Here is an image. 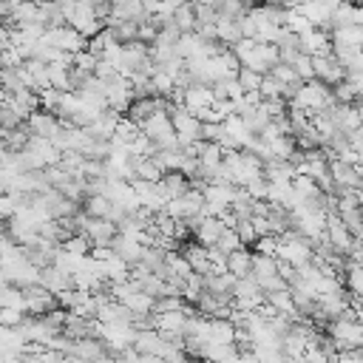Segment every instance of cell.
Wrapping results in <instances>:
<instances>
[{
    "instance_id": "6da1fadb",
    "label": "cell",
    "mask_w": 363,
    "mask_h": 363,
    "mask_svg": "<svg viewBox=\"0 0 363 363\" xmlns=\"http://www.w3.org/2000/svg\"><path fill=\"white\" fill-rule=\"evenodd\" d=\"M142 133L153 142L156 150H167V147H179V136H176V128H173V119L167 111H156L153 116H147L142 125Z\"/></svg>"
},
{
    "instance_id": "7a4b0ae2",
    "label": "cell",
    "mask_w": 363,
    "mask_h": 363,
    "mask_svg": "<svg viewBox=\"0 0 363 363\" xmlns=\"http://www.w3.org/2000/svg\"><path fill=\"white\" fill-rule=\"evenodd\" d=\"M312 258H315L312 241H306L303 235H298V233H292V230L281 235V244H278V261H284V264L301 269V267L312 264Z\"/></svg>"
},
{
    "instance_id": "3957f363",
    "label": "cell",
    "mask_w": 363,
    "mask_h": 363,
    "mask_svg": "<svg viewBox=\"0 0 363 363\" xmlns=\"http://www.w3.org/2000/svg\"><path fill=\"white\" fill-rule=\"evenodd\" d=\"M170 119H173V128H176V136H179V147L204 142L201 139V119L193 116L190 111H184L182 105H173L170 108Z\"/></svg>"
},
{
    "instance_id": "277c9868",
    "label": "cell",
    "mask_w": 363,
    "mask_h": 363,
    "mask_svg": "<svg viewBox=\"0 0 363 363\" xmlns=\"http://www.w3.org/2000/svg\"><path fill=\"white\" fill-rule=\"evenodd\" d=\"M216 105L213 88L204 82H190L187 88H182V108L190 111L193 116H201L204 111H210Z\"/></svg>"
},
{
    "instance_id": "5b68a950",
    "label": "cell",
    "mask_w": 363,
    "mask_h": 363,
    "mask_svg": "<svg viewBox=\"0 0 363 363\" xmlns=\"http://www.w3.org/2000/svg\"><path fill=\"white\" fill-rule=\"evenodd\" d=\"M43 40H45V43H51L54 48L65 51V54H79V51H85V45H88V40H85V37H82L77 28H71V26L45 28Z\"/></svg>"
},
{
    "instance_id": "8992f818",
    "label": "cell",
    "mask_w": 363,
    "mask_h": 363,
    "mask_svg": "<svg viewBox=\"0 0 363 363\" xmlns=\"http://www.w3.org/2000/svg\"><path fill=\"white\" fill-rule=\"evenodd\" d=\"M312 68H315V79H320V82L329 85V88H335V85H340V82L346 79V68L340 65V60H337L332 51L312 57Z\"/></svg>"
},
{
    "instance_id": "52a82bcc",
    "label": "cell",
    "mask_w": 363,
    "mask_h": 363,
    "mask_svg": "<svg viewBox=\"0 0 363 363\" xmlns=\"http://www.w3.org/2000/svg\"><path fill=\"white\" fill-rule=\"evenodd\" d=\"M187 227L193 230V238H196L201 247H216L218 238H221V233L227 230V227L221 224V218H216V216L193 218V221H187Z\"/></svg>"
},
{
    "instance_id": "ba28073f",
    "label": "cell",
    "mask_w": 363,
    "mask_h": 363,
    "mask_svg": "<svg viewBox=\"0 0 363 363\" xmlns=\"http://www.w3.org/2000/svg\"><path fill=\"white\" fill-rule=\"evenodd\" d=\"M326 244L337 252H349L352 244H354V235L349 233V227L340 221L337 213H329L326 216Z\"/></svg>"
},
{
    "instance_id": "9c48e42d",
    "label": "cell",
    "mask_w": 363,
    "mask_h": 363,
    "mask_svg": "<svg viewBox=\"0 0 363 363\" xmlns=\"http://www.w3.org/2000/svg\"><path fill=\"white\" fill-rule=\"evenodd\" d=\"M26 125H28V130H31V136H40V139H51L54 142V136L62 130V119H57L51 111H37V113H31L28 119H26Z\"/></svg>"
},
{
    "instance_id": "30bf717a",
    "label": "cell",
    "mask_w": 363,
    "mask_h": 363,
    "mask_svg": "<svg viewBox=\"0 0 363 363\" xmlns=\"http://www.w3.org/2000/svg\"><path fill=\"white\" fill-rule=\"evenodd\" d=\"M156 187H159V193H162L167 201H173V199H182L193 184H190V179H187L182 170H167V173L162 176V182H156Z\"/></svg>"
},
{
    "instance_id": "8fae6325",
    "label": "cell",
    "mask_w": 363,
    "mask_h": 363,
    "mask_svg": "<svg viewBox=\"0 0 363 363\" xmlns=\"http://www.w3.org/2000/svg\"><path fill=\"white\" fill-rule=\"evenodd\" d=\"M301 40V51L309 54V57H318V54H329L332 51V37L326 28H309Z\"/></svg>"
},
{
    "instance_id": "7c38bea8",
    "label": "cell",
    "mask_w": 363,
    "mask_h": 363,
    "mask_svg": "<svg viewBox=\"0 0 363 363\" xmlns=\"http://www.w3.org/2000/svg\"><path fill=\"white\" fill-rule=\"evenodd\" d=\"M332 48H363V26H343V28H332Z\"/></svg>"
},
{
    "instance_id": "4fadbf2b",
    "label": "cell",
    "mask_w": 363,
    "mask_h": 363,
    "mask_svg": "<svg viewBox=\"0 0 363 363\" xmlns=\"http://www.w3.org/2000/svg\"><path fill=\"white\" fill-rule=\"evenodd\" d=\"M343 26H363V6H357V3H352V0L340 3V6L335 9V14H332L329 31H332V28H343Z\"/></svg>"
},
{
    "instance_id": "5bb4252c",
    "label": "cell",
    "mask_w": 363,
    "mask_h": 363,
    "mask_svg": "<svg viewBox=\"0 0 363 363\" xmlns=\"http://www.w3.org/2000/svg\"><path fill=\"white\" fill-rule=\"evenodd\" d=\"M252 255L255 252H250L247 247H241V250H235V252H230L227 255V272L233 275V278H250L252 275Z\"/></svg>"
},
{
    "instance_id": "9a60e30c",
    "label": "cell",
    "mask_w": 363,
    "mask_h": 363,
    "mask_svg": "<svg viewBox=\"0 0 363 363\" xmlns=\"http://www.w3.org/2000/svg\"><path fill=\"white\" fill-rule=\"evenodd\" d=\"M278 275V258H269V255H252V281L255 284H264V281H269V278H275Z\"/></svg>"
},
{
    "instance_id": "2e32d148",
    "label": "cell",
    "mask_w": 363,
    "mask_h": 363,
    "mask_svg": "<svg viewBox=\"0 0 363 363\" xmlns=\"http://www.w3.org/2000/svg\"><path fill=\"white\" fill-rule=\"evenodd\" d=\"M216 37H218V43H224L227 48H233L238 40H244L238 20H227V17H218V20H216Z\"/></svg>"
},
{
    "instance_id": "e0dca14e",
    "label": "cell",
    "mask_w": 363,
    "mask_h": 363,
    "mask_svg": "<svg viewBox=\"0 0 363 363\" xmlns=\"http://www.w3.org/2000/svg\"><path fill=\"white\" fill-rule=\"evenodd\" d=\"M173 26H176L182 34H193V31H196V6H193V3H182V6L173 11Z\"/></svg>"
},
{
    "instance_id": "ac0fdd59",
    "label": "cell",
    "mask_w": 363,
    "mask_h": 363,
    "mask_svg": "<svg viewBox=\"0 0 363 363\" xmlns=\"http://www.w3.org/2000/svg\"><path fill=\"white\" fill-rule=\"evenodd\" d=\"M216 11H218V17L241 20V17L250 11V3H244V0H218V3H216Z\"/></svg>"
},
{
    "instance_id": "d6986e66",
    "label": "cell",
    "mask_w": 363,
    "mask_h": 363,
    "mask_svg": "<svg viewBox=\"0 0 363 363\" xmlns=\"http://www.w3.org/2000/svg\"><path fill=\"white\" fill-rule=\"evenodd\" d=\"M235 79H238V85L244 88V94H250V91H258V88H261L264 74H261V71H252V68H238Z\"/></svg>"
},
{
    "instance_id": "ffe728a7",
    "label": "cell",
    "mask_w": 363,
    "mask_h": 363,
    "mask_svg": "<svg viewBox=\"0 0 363 363\" xmlns=\"http://www.w3.org/2000/svg\"><path fill=\"white\" fill-rule=\"evenodd\" d=\"M346 289L352 295L363 298V264H349L346 267Z\"/></svg>"
},
{
    "instance_id": "44dd1931",
    "label": "cell",
    "mask_w": 363,
    "mask_h": 363,
    "mask_svg": "<svg viewBox=\"0 0 363 363\" xmlns=\"http://www.w3.org/2000/svg\"><path fill=\"white\" fill-rule=\"evenodd\" d=\"M241 247H244V244H241V238H238L235 230H224L221 238H218V244H216V250L224 252V255H230V252H235V250H241Z\"/></svg>"
},
{
    "instance_id": "7402d4cb",
    "label": "cell",
    "mask_w": 363,
    "mask_h": 363,
    "mask_svg": "<svg viewBox=\"0 0 363 363\" xmlns=\"http://www.w3.org/2000/svg\"><path fill=\"white\" fill-rule=\"evenodd\" d=\"M292 68H295V74L303 79V82H309V79H315V68H312V57L309 54H298L295 57V62H292Z\"/></svg>"
},
{
    "instance_id": "603a6c76",
    "label": "cell",
    "mask_w": 363,
    "mask_h": 363,
    "mask_svg": "<svg viewBox=\"0 0 363 363\" xmlns=\"http://www.w3.org/2000/svg\"><path fill=\"white\" fill-rule=\"evenodd\" d=\"M278 244H281V238L278 235H261L252 247H255V252L258 255H269V258H278Z\"/></svg>"
},
{
    "instance_id": "cb8c5ba5",
    "label": "cell",
    "mask_w": 363,
    "mask_h": 363,
    "mask_svg": "<svg viewBox=\"0 0 363 363\" xmlns=\"http://www.w3.org/2000/svg\"><path fill=\"white\" fill-rule=\"evenodd\" d=\"M233 230L238 233V238H241V244H244V247L258 241V233H255V227H252V218H238V224H235Z\"/></svg>"
},
{
    "instance_id": "d4e9b609",
    "label": "cell",
    "mask_w": 363,
    "mask_h": 363,
    "mask_svg": "<svg viewBox=\"0 0 363 363\" xmlns=\"http://www.w3.org/2000/svg\"><path fill=\"white\" fill-rule=\"evenodd\" d=\"M0 45H9V28L0 23Z\"/></svg>"
},
{
    "instance_id": "484cf974",
    "label": "cell",
    "mask_w": 363,
    "mask_h": 363,
    "mask_svg": "<svg viewBox=\"0 0 363 363\" xmlns=\"http://www.w3.org/2000/svg\"><path fill=\"white\" fill-rule=\"evenodd\" d=\"M323 3H329L332 9H337V6H340V3H346V0H323Z\"/></svg>"
},
{
    "instance_id": "4316f807",
    "label": "cell",
    "mask_w": 363,
    "mask_h": 363,
    "mask_svg": "<svg viewBox=\"0 0 363 363\" xmlns=\"http://www.w3.org/2000/svg\"><path fill=\"white\" fill-rule=\"evenodd\" d=\"M352 3H357V6H363V0H352Z\"/></svg>"
},
{
    "instance_id": "83f0119b",
    "label": "cell",
    "mask_w": 363,
    "mask_h": 363,
    "mask_svg": "<svg viewBox=\"0 0 363 363\" xmlns=\"http://www.w3.org/2000/svg\"><path fill=\"white\" fill-rule=\"evenodd\" d=\"M0 88H3V85H0Z\"/></svg>"
},
{
    "instance_id": "f1b7e54d",
    "label": "cell",
    "mask_w": 363,
    "mask_h": 363,
    "mask_svg": "<svg viewBox=\"0 0 363 363\" xmlns=\"http://www.w3.org/2000/svg\"><path fill=\"white\" fill-rule=\"evenodd\" d=\"M360 190H363V187H360Z\"/></svg>"
}]
</instances>
